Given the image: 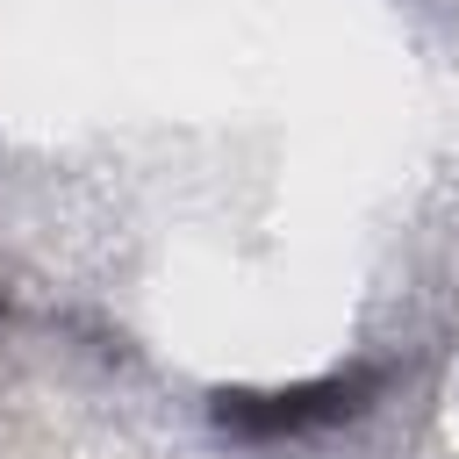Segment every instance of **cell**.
Returning <instances> with one entry per match:
<instances>
[{
    "label": "cell",
    "instance_id": "1",
    "mask_svg": "<svg viewBox=\"0 0 459 459\" xmlns=\"http://www.w3.org/2000/svg\"><path fill=\"white\" fill-rule=\"evenodd\" d=\"M373 394V373H337V380H308V387H280V394H222V430H244V437H265V430H308V423H337V416H359Z\"/></svg>",
    "mask_w": 459,
    "mask_h": 459
}]
</instances>
